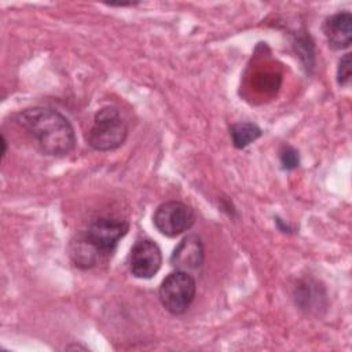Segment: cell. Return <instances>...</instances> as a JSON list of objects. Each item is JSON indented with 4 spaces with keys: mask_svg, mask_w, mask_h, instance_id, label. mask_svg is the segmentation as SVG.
<instances>
[{
    "mask_svg": "<svg viewBox=\"0 0 352 352\" xmlns=\"http://www.w3.org/2000/svg\"><path fill=\"white\" fill-rule=\"evenodd\" d=\"M128 136V125L120 110L114 106H104L96 111L88 131L87 142L98 151L118 148Z\"/></svg>",
    "mask_w": 352,
    "mask_h": 352,
    "instance_id": "7a4b0ae2",
    "label": "cell"
},
{
    "mask_svg": "<svg viewBox=\"0 0 352 352\" xmlns=\"http://www.w3.org/2000/svg\"><path fill=\"white\" fill-rule=\"evenodd\" d=\"M195 279L187 271H173L161 283L158 297L162 307L173 314H184L195 298Z\"/></svg>",
    "mask_w": 352,
    "mask_h": 352,
    "instance_id": "3957f363",
    "label": "cell"
},
{
    "mask_svg": "<svg viewBox=\"0 0 352 352\" xmlns=\"http://www.w3.org/2000/svg\"><path fill=\"white\" fill-rule=\"evenodd\" d=\"M204 261V243L202 239L190 234L179 242L170 256V264L179 271H192L201 267Z\"/></svg>",
    "mask_w": 352,
    "mask_h": 352,
    "instance_id": "52a82bcc",
    "label": "cell"
},
{
    "mask_svg": "<svg viewBox=\"0 0 352 352\" xmlns=\"http://www.w3.org/2000/svg\"><path fill=\"white\" fill-rule=\"evenodd\" d=\"M351 81V54H345L337 67V82L342 87L349 85Z\"/></svg>",
    "mask_w": 352,
    "mask_h": 352,
    "instance_id": "4fadbf2b",
    "label": "cell"
},
{
    "mask_svg": "<svg viewBox=\"0 0 352 352\" xmlns=\"http://www.w3.org/2000/svg\"><path fill=\"white\" fill-rule=\"evenodd\" d=\"M195 223L194 209L182 201H166L153 214L154 227L165 236L173 238L190 230Z\"/></svg>",
    "mask_w": 352,
    "mask_h": 352,
    "instance_id": "277c9868",
    "label": "cell"
},
{
    "mask_svg": "<svg viewBox=\"0 0 352 352\" xmlns=\"http://www.w3.org/2000/svg\"><path fill=\"white\" fill-rule=\"evenodd\" d=\"M1 146H3V151H1V157L4 158L6 155V150H7V142H6V138L1 136Z\"/></svg>",
    "mask_w": 352,
    "mask_h": 352,
    "instance_id": "5bb4252c",
    "label": "cell"
},
{
    "mask_svg": "<svg viewBox=\"0 0 352 352\" xmlns=\"http://www.w3.org/2000/svg\"><path fill=\"white\" fill-rule=\"evenodd\" d=\"M279 160H280V165L283 169L286 170H292V169H296L300 164V155H298V151L289 146V144H285L282 146L280 151H279Z\"/></svg>",
    "mask_w": 352,
    "mask_h": 352,
    "instance_id": "7c38bea8",
    "label": "cell"
},
{
    "mask_svg": "<svg viewBox=\"0 0 352 352\" xmlns=\"http://www.w3.org/2000/svg\"><path fill=\"white\" fill-rule=\"evenodd\" d=\"M294 47H296V51L298 54V56L301 58L302 63H304V67H312L314 65V45L312 43L309 41V36L307 37L305 34L298 37L294 43Z\"/></svg>",
    "mask_w": 352,
    "mask_h": 352,
    "instance_id": "8fae6325",
    "label": "cell"
},
{
    "mask_svg": "<svg viewBox=\"0 0 352 352\" xmlns=\"http://www.w3.org/2000/svg\"><path fill=\"white\" fill-rule=\"evenodd\" d=\"M261 129L253 122H236L231 125L230 135L232 139V144L236 148H245L252 142L261 136Z\"/></svg>",
    "mask_w": 352,
    "mask_h": 352,
    "instance_id": "30bf717a",
    "label": "cell"
},
{
    "mask_svg": "<svg viewBox=\"0 0 352 352\" xmlns=\"http://www.w3.org/2000/svg\"><path fill=\"white\" fill-rule=\"evenodd\" d=\"M294 300L307 314H319L326 308V290L312 278L301 279L294 289Z\"/></svg>",
    "mask_w": 352,
    "mask_h": 352,
    "instance_id": "9c48e42d",
    "label": "cell"
},
{
    "mask_svg": "<svg viewBox=\"0 0 352 352\" xmlns=\"http://www.w3.org/2000/svg\"><path fill=\"white\" fill-rule=\"evenodd\" d=\"M128 230L129 224L124 220L99 217L94 220L81 235L106 258L113 253L118 241L128 232Z\"/></svg>",
    "mask_w": 352,
    "mask_h": 352,
    "instance_id": "5b68a950",
    "label": "cell"
},
{
    "mask_svg": "<svg viewBox=\"0 0 352 352\" xmlns=\"http://www.w3.org/2000/svg\"><path fill=\"white\" fill-rule=\"evenodd\" d=\"M162 254L158 245L151 239H139L131 249L129 271L140 279L153 278L161 268Z\"/></svg>",
    "mask_w": 352,
    "mask_h": 352,
    "instance_id": "8992f818",
    "label": "cell"
},
{
    "mask_svg": "<svg viewBox=\"0 0 352 352\" xmlns=\"http://www.w3.org/2000/svg\"><path fill=\"white\" fill-rule=\"evenodd\" d=\"M323 33L333 50H344L352 41V15L348 11L327 16L323 22Z\"/></svg>",
    "mask_w": 352,
    "mask_h": 352,
    "instance_id": "ba28073f",
    "label": "cell"
},
{
    "mask_svg": "<svg viewBox=\"0 0 352 352\" xmlns=\"http://www.w3.org/2000/svg\"><path fill=\"white\" fill-rule=\"evenodd\" d=\"M18 124L32 135L41 151L52 157H63L73 151L76 133L69 120L58 110L34 106L18 113Z\"/></svg>",
    "mask_w": 352,
    "mask_h": 352,
    "instance_id": "6da1fadb",
    "label": "cell"
}]
</instances>
